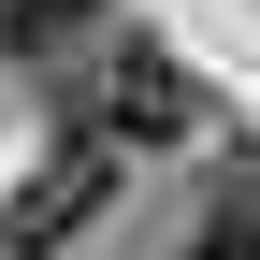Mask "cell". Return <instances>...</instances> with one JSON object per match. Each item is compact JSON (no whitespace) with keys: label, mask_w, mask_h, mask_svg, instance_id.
Listing matches in <instances>:
<instances>
[{"label":"cell","mask_w":260,"mask_h":260,"mask_svg":"<svg viewBox=\"0 0 260 260\" xmlns=\"http://www.w3.org/2000/svg\"><path fill=\"white\" fill-rule=\"evenodd\" d=\"M73 44H102V0H0V58H29V73H58Z\"/></svg>","instance_id":"2"},{"label":"cell","mask_w":260,"mask_h":260,"mask_svg":"<svg viewBox=\"0 0 260 260\" xmlns=\"http://www.w3.org/2000/svg\"><path fill=\"white\" fill-rule=\"evenodd\" d=\"M102 130H116V145H188V130H203L188 58H174V44H116V58H102Z\"/></svg>","instance_id":"1"},{"label":"cell","mask_w":260,"mask_h":260,"mask_svg":"<svg viewBox=\"0 0 260 260\" xmlns=\"http://www.w3.org/2000/svg\"><path fill=\"white\" fill-rule=\"evenodd\" d=\"M188 260H260V159H232V174L203 188V232H188Z\"/></svg>","instance_id":"3"}]
</instances>
